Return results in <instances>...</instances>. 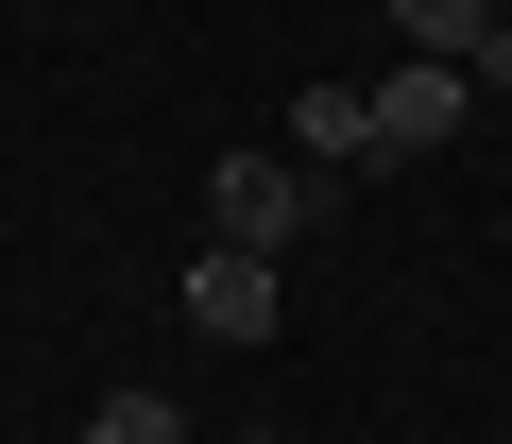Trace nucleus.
Instances as JSON below:
<instances>
[{
	"instance_id": "1",
	"label": "nucleus",
	"mask_w": 512,
	"mask_h": 444,
	"mask_svg": "<svg viewBox=\"0 0 512 444\" xmlns=\"http://www.w3.org/2000/svg\"><path fill=\"white\" fill-rule=\"evenodd\" d=\"M205 222H222L239 257H291L308 222H325V171H308V154H222V171H205Z\"/></svg>"
},
{
	"instance_id": "2",
	"label": "nucleus",
	"mask_w": 512,
	"mask_h": 444,
	"mask_svg": "<svg viewBox=\"0 0 512 444\" xmlns=\"http://www.w3.org/2000/svg\"><path fill=\"white\" fill-rule=\"evenodd\" d=\"M359 103H376V171H393V154H444V137H461V103H478V86H461V69H444V52H393V69H376V86H359Z\"/></svg>"
},
{
	"instance_id": "3",
	"label": "nucleus",
	"mask_w": 512,
	"mask_h": 444,
	"mask_svg": "<svg viewBox=\"0 0 512 444\" xmlns=\"http://www.w3.org/2000/svg\"><path fill=\"white\" fill-rule=\"evenodd\" d=\"M274 308H291V291H274V257H239V240H205V257H188V325H205V342H274Z\"/></svg>"
},
{
	"instance_id": "4",
	"label": "nucleus",
	"mask_w": 512,
	"mask_h": 444,
	"mask_svg": "<svg viewBox=\"0 0 512 444\" xmlns=\"http://www.w3.org/2000/svg\"><path fill=\"white\" fill-rule=\"evenodd\" d=\"M274 154H308V171H376V103H359V86H308Z\"/></svg>"
},
{
	"instance_id": "5",
	"label": "nucleus",
	"mask_w": 512,
	"mask_h": 444,
	"mask_svg": "<svg viewBox=\"0 0 512 444\" xmlns=\"http://www.w3.org/2000/svg\"><path fill=\"white\" fill-rule=\"evenodd\" d=\"M393 35H410V52H444V69H478V35H495V0H393Z\"/></svg>"
},
{
	"instance_id": "6",
	"label": "nucleus",
	"mask_w": 512,
	"mask_h": 444,
	"mask_svg": "<svg viewBox=\"0 0 512 444\" xmlns=\"http://www.w3.org/2000/svg\"><path fill=\"white\" fill-rule=\"evenodd\" d=\"M86 444H188V410H171V393H154V376H120V393H103V410H86Z\"/></svg>"
},
{
	"instance_id": "7",
	"label": "nucleus",
	"mask_w": 512,
	"mask_h": 444,
	"mask_svg": "<svg viewBox=\"0 0 512 444\" xmlns=\"http://www.w3.org/2000/svg\"><path fill=\"white\" fill-rule=\"evenodd\" d=\"M495 18H512V0H495Z\"/></svg>"
}]
</instances>
